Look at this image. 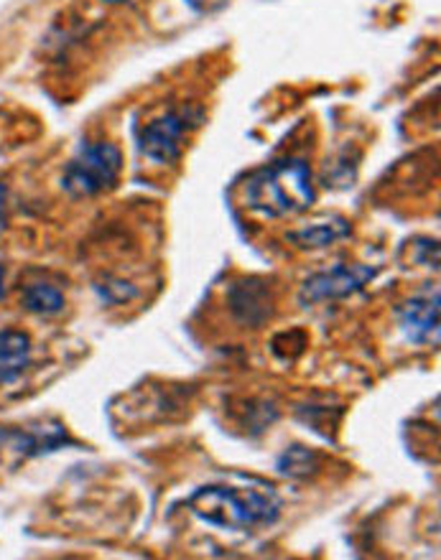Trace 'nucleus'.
<instances>
[{
    "label": "nucleus",
    "instance_id": "obj_4",
    "mask_svg": "<svg viewBox=\"0 0 441 560\" xmlns=\"http://www.w3.org/2000/svg\"><path fill=\"white\" fill-rule=\"evenodd\" d=\"M202 118V110L195 105L174 107V110L159 115L156 120H151L149 126L141 130L138 148H141L146 159L161 163V166L179 161L184 151V140H187L192 130L199 128Z\"/></svg>",
    "mask_w": 441,
    "mask_h": 560
},
{
    "label": "nucleus",
    "instance_id": "obj_3",
    "mask_svg": "<svg viewBox=\"0 0 441 560\" xmlns=\"http://www.w3.org/2000/svg\"><path fill=\"white\" fill-rule=\"evenodd\" d=\"M123 171V153L111 140H90L77 148L61 171V189L72 199H92L111 191Z\"/></svg>",
    "mask_w": 441,
    "mask_h": 560
},
{
    "label": "nucleus",
    "instance_id": "obj_5",
    "mask_svg": "<svg viewBox=\"0 0 441 560\" xmlns=\"http://www.w3.org/2000/svg\"><path fill=\"white\" fill-rule=\"evenodd\" d=\"M375 268L360 266V262H355V266H345L343 262V266L322 270V273L309 276L301 283L299 303L301 306H316V303L347 299V295L362 291L375 278Z\"/></svg>",
    "mask_w": 441,
    "mask_h": 560
},
{
    "label": "nucleus",
    "instance_id": "obj_12",
    "mask_svg": "<svg viewBox=\"0 0 441 560\" xmlns=\"http://www.w3.org/2000/svg\"><path fill=\"white\" fill-rule=\"evenodd\" d=\"M416 250H419V260L421 266L427 268H437L439 266V247H437V240H421V245H416Z\"/></svg>",
    "mask_w": 441,
    "mask_h": 560
},
{
    "label": "nucleus",
    "instance_id": "obj_6",
    "mask_svg": "<svg viewBox=\"0 0 441 560\" xmlns=\"http://www.w3.org/2000/svg\"><path fill=\"white\" fill-rule=\"evenodd\" d=\"M401 331L411 345L437 347L439 345V288H427L416 293L398 308Z\"/></svg>",
    "mask_w": 441,
    "mask_h": 560
},
{
    "label": "nucleus",
    "instance_id": "obj_11",
    "mask_svg": "<svg viewBox=\"0 0 441 560\" xmlns=\"http://www.w3.org/2000/svg\"><path fill=\"white\" fill-rule=\"evenodd\" d=\"M299 456L297 458V451L289 448L286 454L281 456V462H278V469H281L283 474H291V477H297V474H309L314 469V454L309 448H301L299 446Z\"/></svg>",
    "mask_w": 441,
    "mask_h": 560
},
{
    "label": "nucleus",
    "instance_id": "obj_2",
    "mask_svg": "<svg viewBox=\"0 0 441 560\" xmlns=\"http://www.w3.org/2000/svg\"><path fill=\"white\" fill-rule=\"evenodd\" d=\"M187 508L207 525L240 533L274 525L281 515V500L268 487L210 485L197 489Z\"/></svg>",
    "mask_w": 441,
    "mask_h": 560
},
{
    "label": "nucleus",
    "instance_id": "obj_7",
    "mask_svg": "<svg viewBox=\"0 0 441 560\" xmlns=\"http://www.w3.org/2000/svg\"><path fill=\"white\" fill-rule=\"evenodd\" d=\"M228 301H230L232 316L245 326H260L266 322L270 316V303H274L268 285L255 278L232 285Z\"/></svg>",
    "mask_w": 441,
    "mask_h": 560
},
{
    "label": "nucleus",
    "instance_id": "obj_15",
    "mask_svg": "<svg viewBox=\"0 0 441 560\" xmlns=\"http://www.w3.org/2000/svg\"><path fill=\"white\" fill-rule=\"evenodd\" d=\"M105 5H123V3H130V0H103Z\"/></svg>",
    "mask_w": 441,
    "mask_h": 560
},
{
    "label": "nucleus",
    "instance_id": "obj_14",
    "mask_svg": "<svg viewBox=\"0 0 441 560\" xmlns=\"http://www.w3.org/2000/svg\"><path fill=\"white\" fill-rule=\"evenodd\" d=\"M3 295H5V268L0 266V301H3Z\"/></svg>",
    "mask_w": 441,
    "mask_h": 560
},
{
    "label": "nucleus",
    "instance_id": "obj_13",
    "mask_svg": "<svg viewBox=\"0 0 441 560\" xmlns=\"http://www.w3.org/2000/svg\"><path fill=\"white\" fill-rule=\"evenodd\" d=\"M5 222H8V189L0 184V232L5 230Z\"/></svg>",
    "mask_w": 441,
    "mask_h": 560
},
{
    "label": "nucleus",
    "instance_id": "obj_8",
    "mask_svg": "<svg viewBox=\"0 0 441 560\" xmlns=\"http://www.w3.org/2000/svg\"><path fill=\"white\" fill-rule=\"evenodd\" d=\"M34 362V345L26 331L0 329V387L19 383Z\"/></svg>",
    "mask_w": 441,
    "mask_h": 560
},
{
    "label": "nucleus",
    "instance_id": "obj_10",
    "mask_svg": "<svg viewBox=\"0 0 441 560\" xmlns=\"http://www.w3.org/2000/svg\"><path fill=\"white\" fill-rule=\"evenodd\" d=\"M21 306L28 311V314L36 316H59L67 306L65 293L49 280H31V283L21 285Z\"/></svg>",
    "mask_w": 441,
    "mask_h": 560
},
{
    "label": "nucleus",
    "instance_id": "obj_9",
    "mask_svg": "<svg viewBox=\"0 0 441 560\" xmlns=\"http://www.w3.org/2000/svg\"><path fill=\"white\" fill-rule=\"evenodd\" d=\"M350 222L343 220V217H332L327 222H314L309 228L293 230L286 235V240L301 247V250H324V247H332L339 240L350 237Z\"/></svg>",
    "mask_w": 441,
    "mask_h": 560
},
{
    "label": "nucleus",
    "instance_id": "obj_1",
    "mask_svg": "<svg viewBox=\"0 0 441 560\" xmlns=\"http://www.w3.org/2000/svg\"><path fill=\"white\" fill-rule=\"evenodd\" d=\"M243 199L251 212L268 217V220L304 212L316 199L312 166L297 155L268 163L247 176Z\"/></svg>",
    "mask_w": 441,
    "mask_h": 560
}]
</instances>
